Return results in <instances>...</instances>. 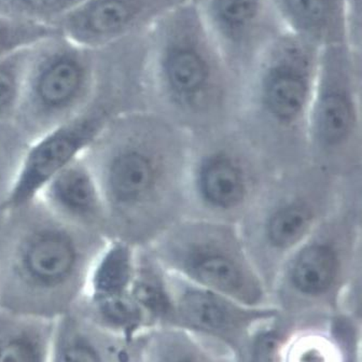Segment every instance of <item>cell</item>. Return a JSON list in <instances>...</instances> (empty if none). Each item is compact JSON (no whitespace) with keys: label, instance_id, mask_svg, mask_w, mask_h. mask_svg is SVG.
Here are the masks:
<instances>
[{"label":"cell","instance_id":"6da1fadb","mask_svg":"<svg viewBox=\"0 0 362 362\" xmlns=\"http://www.w3.org/2000/svg\"><path fill=\"white\" fill-rule=\"evenodd\" d=\"M192 137L149 109L113 119L86 151L104 197L110 238L148 246L186 217Z\"/></svg>","mask_w":362,"mask_h":362},{"label":"cell","instance_id":"7a4b0ae2","mask_svg":"<svg viewBox=\"0 0 362 362\" xmlns=\"http://www.w3.org/2000/svg\"><path fill=\"white\" fill-rule=\"evenodd\" d=\"M152 26L143 74L147 109L191 137L235 125L242 80L204 25L194 0H180Z\"/></svg>","mask_w":362,"mask_h":362},{"label":"cell","instance_id":"3957f363","mask_svg":"<svg viewBox=\"0 0 362 362\" xmlns=\"http://www.w3.org/2000/svg\"><path fill=\"white\" fill-rule=\"evenodd\" d=\"M0 250V310L57 322L75 312L108 236L57 219L34 202Z\"/></svg>","mask_w":362,"mask_h":362},{"label":"cell","instance_id":"277c9868","mask_svg":"<svg viewBox=\"0 0 362 362\" xmlns=\"http://www.w3.org/2000/svg\"><path fill=\"white\" fill-rule=\"evenodd\" d=\"M322 49L279 28L243 80L235 125L276 170L310 163L308 113Z\"/></svg>","mask_w":362,"mask_h":362},{"label":"cell","instance_id":"5b68a950","mask_svg":"<svg viewBox=\"0 0 362 362\" xmlns=\"http://www.w3.org/2000/svg\"><path fill=\"white\" fill-rule=\"evenodd\" d=\"M343 180L313 163L279 170L238 224L247 252L263 279L287 257L342 201Z\"/></svg>","mask_w":362,"mask_h":362},{"label":"cell","instance_id":"8992f818","mask_svg":"<svg viewBox=\"0 0 362 362\" xmlns=\"http://www.w3.org/2000/svg\"><path fill=\"white\" fill-rule=\"evenodd\" d=\"M277 172L236 125L192 137L186 217L238 226Z\"/></svg>","mask_w":362,"mask_h":362},{"label":"cell","instance_id":"52a82bcc","mask_svg":"<svg viewBox=\"0 0 362 362\" xmlns=\"http://www.w3.org/2000/svg\"><path fill=\"white\" fill-rule=\"evenodd\" d=\"M172 274L242 303L264 296V284L236 224L185 217L148 245Z\"/></svg>","mask_w":362,"mask_h":362},{"label":"cell","instance_id":"ba28073f","mask_svg":"<svg viewBox=\"0 0 362 362\" xmlns=\"http://www.w3.org/2000/svg\"><path fill=\"white\" fill-rule=\"evenodd\" d=\"M361 94L354 47L322 48L308 113V160L343 180H362Z\"/></svg>","mask_w":362,"mask_h":362},{"label":"cell","instance_id":"9c48e42d","mask_svg":"<svg viewBox=\"0 0 362 362\" xmlns=\"http://www.w3.org/2000/svg\"><path fill=\"white\" fill-rule=\"evenodd\" d=\"M96 51L57 33L33 47L16 127L26 144L79 116L95 100Z\"/></svg>","mask_w":362,"mask_h":362},{"label":"cell","instance_id":"30bf717a","mask_svg":"<svg viewBox=\"0 0 362 362\" xmlns=\"http://www.w3.org/2000/svg\"><path fill=\"white\" fill-rule=\"evenodd\" d=\"M124 111L115 103L94 100L79 116L28 143L0 204L1 211L10 214L30 205L49 179L86 154L109 123Z\"/></svg>","mask_w":362,"mask_h":362},{"label":"cell","instance_id":"8fae6325","mask_svg":"<svg viewBox=\"0 0 362 362\" xmlns=\"http://www.w3.org/2000/svg\"><path fill=\"white\" fill-rule=\"evenodd\" d=\"M194 4L204 25L243 84L263 47L277 33L269 28L271 18H275L271 1L194 0Z\"/></svg>","mask_w":362,"mask_h":362},{"label":"cell","instance_id":"7c38bea8","mask_svg":"<svg viewBox=\"0 0 362 362\" xmlns=\"http://www.w3.org/2000/svg\"><path fill=\"white\" fill-rule=\"evenodd\" d=\"M180 0H84L54 28L76 45L98 51L152 25Z\"/></svg>","mask_w":362,"mask_h":362},{"label":"cell","instance_id":"4fadbf2b","mask_svg":"<svg viewBox=\"0 0 362 362\" xmlns=\"http://www.w3.org/2000/svg\"><path fill=\"white\" fill-rule=\"evenodd\" d=\"M34 202L69 226L110 238L104 197L86 154L49 179Z\"/></svg>","mask_w":362,"mask_h":362},{"label":"cell","instance_id":"5bb4252c","mask_svg":"<svg viewBox=\"0 0 362 362\" xmlns=\"http://www.w3.org/2000/svg\"><path fill=\"white\" fill-rule=\"evenodd\" d=\"M269 1L281 30L320 48L333 45H351L349 0Z\"/></svg>","mask_w":362,"mask_h":362},{"label":"cell","instance_id":"9a60e30c","mask_svg":"<svg viewBox=\"0 0 362 362\" xmlns=\"http://www.w3.org/2000/svg\"><path fill=\"white\" fill-rule=\"evenodd\" d=\"M57 322L0 310V362H51Z\"/></svg>","mask_w":362,"mask_h":362},{"label":"cell","instance_id":"2e32d148","mask_svg":"<svg viewBox=\"0 0 362 362\" xmlns=\"http://www.w3.org/2000/svg\"><path fill=\"white\" fill-rule=\"evenodd\" d=\"M136 252L137 247L134 245L120 238H108L90 267L81 304L131 293Z\"/></svg>","mask_w":362,"mask_h":362},{"label":"cell","instance_id":"e0dca14e","mask_svg":"<svg viewBox=\"0 0 362 362\" xmlns=\"http://www.w3.org/2000/svg\"><path fill=\"white\" fill-rule=\"evenodd\" d=\"M110 333L74 312L57 320L51 362H109Z\"/></svg>","mask_w":362,"mask_h":362},{"label":"cell","instance_id":"ac0fdd59","mask_svg":"<svg viewBox=\"0 0 362 362\" xmlns=\"http://www.w3.org/2000/svg\"><path fill=\"white\" fill-rule=\"evenodd\" d=\"M185 281L186 286L178 296V306L181 315L186 320L197 326L211 330L226 328L233 320H240V310L233 304L236 301Z\"/></svg>","mask_w":362,"mask_h":362},{"label":"cell","instance_id":"d6986e66","mask_svg":"<svg viewBox=\"0 0 362 362\" xmlns=\"http://www.w3.org/2000/svg\"><path fill=\"white\" fill-rule=\"evenodd\" d=\"M34 45L0 59V125L4 127H14Z\"/></svg>","mask_w":362,"mask_h":362},{"label":"cell","instance_id":"ffe728a7","mask_svg":"<svg viewBox=\"0 0 362 362\" xmlns=\"http://www.w3.org/2000/svg\"><path fill=\"white\" fill-rule=\"evenodd\" d=\"M84 0H0V13L54 28Z\"/></svg>","mask_w":362,"mask_h":362},{"label":"cell","instance_id":"44dd1931","mask_svg":"<svg viewBox=\"0 0 362 362\" xmlns=\"http://www.w3.org/2000/svg\"><path fill=\"white\" fill-rule=\"evenodd\" d=\"M52 26L18 20L0 13V59L28 48L57 34Z\"/></svg>","mask_w":362,"mask_h":362},{"label":"cell","instance_id":"7402d4cb","mask_svg":"<svg viewBox=\"0 0 362 362\" xmlns=\"http://www.w3.org/2000/svg\"><path fill=\"white\" fill-rule=\"evenodd\" d=\"M12 127V125H9ZM4 125H0V129H3ZM7 143H6L5 133L0 135V204L5 197L6 192L9 188L10 182H11L12 176L9 173L6 172L8 163L10 160H7Z\"/></svg>","mask_w":362,"mask_h":362}]
</instances>
